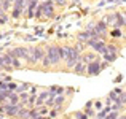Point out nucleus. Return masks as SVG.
Instances as JSON below:
<instances>
[{
	"label": "nucleus",
	"mask_w": 126,
	"mask_h": 119,
	"mask_svg": "<svg viewBox=\"0 0 126 119\" xmlns=\"http://www.w3.org/2000/svg\"><path fill=\"white\" fill-rule=\"evenodd\" d=\"M80 59H81V52L78 51L75 46H69V54H67V57L64 59L65 68H67V70H72V68L75 67V64H77Z\"/></svg>",
	"instance_id": "obj_1"
},
{
	"label": "nucleus",
	"mask_w": 126,
	"mask_h": 119,
	"mask_svg": "<svg viewBox=\"0 0 126 119\" xmlns=\"http://www.w3.org/2000/svg\"><path fill=\"white\" fill-rule=\"evenodd\" d=\"M45 57V51H43L42 46H34V48H29V59L27 64L35 65L38 62H42V59Z\"/></svg>",
	"instance_id": "obj_2"
},
{
	"label": "nucleus",
	"mask_w": 126,
	"mask_h": 119,
	"mask_svg": "<svg viewBox=\"0 0 126 119\" xmlns=\"http://www.w3.org/2000/svg\"><path fill=\"white\" fill-rule=\"evenodd\" d=\"M88 48H93L97 54H105L107 52V43H104L102 38H89L86 43Z\"/></svg>",
	"instance_id": "obj_3"
},
{
	"label": "nucleus",
	"mask_w": 126,
	"mask_h": 119,
	"mask_svg": "<svg viewBox=\"0 0 126 119\" xmlns=\"http://www.w3.org/2000/svg\"><path fill=\"white\" fill-rule=\"evenodd\" d=\"M40 6H42V18L43 19H53L54 18V3H53V0H43L40 2Z\"/></svg>",
	"instance_id": "obj_4"
},
{
	"label": "nucleus",
	"mask_w": 126,
	"mask_h": 119,
	"mask_svg": "<svg viewBox=\"0 0 126 119\" xmlns=\"http://www.w3.org/2000/svg\"><path fill=\"white\" fill-rule=\"evenodd\" d=\"M46 57L49 59V62H51V65H59V62L61 60V57H59V51H58V45H51V46H46V51H45Z\"/></svg>",
	"instance_id": "obj_5"
},
{
	"label": "nucleus",
	"mask_w": 126,
	"mask_h": 119,
	"mask_svg": "<svg viewBox=\"0 0 126 119\" xmlns=\"http://www.w3.org/2000/svg\"><path fill=\"white\" fill-rule=\"evenodd\" d=\"M102 71V62L99 60V59H96V60L89 62L88 65H86V75L88 76H96V75H99Z\"/></svg>",
	"instance_id": "obj_6"
},
{
	"label": "nucleus",
	"mask_w": 126,
	"mask_h": 119,
	"mask_svg": "<svg viewBox=\"0 0 126 119\" xmlns=\"http://www.w3.org/2000/svg\"><path fill=\"white\" fill-rule=\"evenodd\" d=\"M8 52L13 56V57L19 59V60H26V62H27V59H29V48H24V46L13 48V49H10Z\"/></svg>",
	"instance_id": "obj_7"
},
{
	"label": "nucleus",
	"mask_w": 126,
	"mask_h": 119,
	"mask_svg": "<svg viewBox=\"0 0 126 119\" xmlns=\"http://www.w3.org/2000/svg\"><path fill=\"white\" fill-rule=\"evenodd\" d=\"M22 105L18 103V105H11V103H6V110H5V116H10V118H16V114H18L19 108H21Z\"/></svg>",
	"instance_id": "obj_8"
},
{
	"label": "nucleus",
	"mask_w": 126,
	"mask_h": 119,
	"mask_svg": "<svg viewBox=\"0 0 126 119\" xmlns=\"http://www.w3.org/2000/svg\"><path fill=\"white\" fill-rule=\"evenodd\" d=\"M86 65H88V64H85V62L80 59V60L75 64V67L72 68V71L77 73V75H86Z\"/></svg>",
	"instance_id": "obj_9"
},
{
	"label": "nucleus",
	"mask_w": 126,
	"mask_h": 119,
	"mask_svg": "<svg viewBox=\"0 0 126 119\" xmlns=\"http://www.w3.org/2000/svg\"><path fill=\"white\" fill-rule=\"evenodd\" d=\"M107 30H109V25H107V24H105V22L101 19V21H99L97 24H96V34H97L99 37H102V35L107 34Z\"/></svg>",
	"instance_id": "obj_10"
},
{
	"label": "nucleus",
	"mask_w": 126,
	"mask_h": 119,
	"mask_svg": "<svg viewBox=\"0 0 126 119\" xmlns=\"http://www.w3.org/2000/svg\"><path fill=\"white\" fill-rule=\"evenodd\" d=\"M97 59V56L94 54V52H81V60L85 62V64H89V62L96 60Z\"/></svg>",
	"instance_id": "obj_11"
},
{
	"label": "nucleus",
	"mask_w": 126,
	"mask_h": 119,
	"mask_svg": "<svg viewBox=\"0 0 126 119\" xmlns=\"http://www.w3.org/2000/svg\"><path fill=\"white\" fill-rule=\"evenodd\" d=\"M29 111H31V108L21 107L19 111H18V114H16V118H18V119H29Z\"/></svg>",
	"instance_id": "obj_12"
},
{
	"label": "nucleus",
	"mask_w": 126,
	"mask_h": 119,
	"mask_svg": "<svg viewBox=\"0 0 126 119\" xmlns=\"http://www.w3.org/2000/svg\"><path fill=\"white\" fill-rule=\"evenodd\" d=\"M6 103L18 105L19 103V94H16V92H10L8 97H6Z\"/></svg>",
	"instance_id": "obj_13"
},
{
	"label": "nucleus",
	"mask_w": 126,
	"mask_h": 119,
	"mask_svg": "<svg viewBox=\"0 0 126 119\" xmlns=\"http://www.w3.org/2000/svg\"><path fill=\"white\" fill-rule=\"evenodd\" d=\"M32 86L29 84V83H21V84H18V87H16V94H21V92H27L29 89H31Z\"/></svg>",
	"instance_id": "obj_14"
},
{
	"label": "nucleus",
	"mask_w": 126,
	"mask_h": 119,
	"mask_svg": "<svg viewBox=\"0 0 126 119\" xmlns=\"http://www.w3.org/2000/svg\"><path fill=\"white\" fill-rule=\"evenodd\" d=\"M121 92H123V91H121L120 87H117L115 91H112L110 94L107 95V98H109V100H112V102H117V100H118V95H120Z\"/></svg>",
	"instance_id": "obj_15"
},
{
	"label": "nucleus",
	"mask_w": 126,
	"mask_h": 119,
	"mask_svg": "<svg viewBox=\"0 0 126 119\" xmlns=\"http://www.w3.org/2000/svg\"><path fill=\"white\" fill-rule=\"evenodd\" d=\"M48 91H49V94H53V95H61V94H64V87H61V86H51Z\"/></svg>",
	"instance_id": "obj_16"
},
{
	"label": "nucleus",
	"mask_w": 126,
	"mask_h": 119,
	"mask_svg": "<svg viewBox=\"0 0 126 119\" xmlns=\"http://www.w3.org/2000/svg\"><path fill=\"white\" fill-rule=\"evenodd\" d=\"M64 102H65V95L61 94V95H56L54 97V107H64ZM53 107V108H54Z\"/></svg>",
	"instance_id": "obj_17"
},
{
	"label": "nucleus",
	"mask_w": 126,
	"mask_h": 119,
	"mask_svg": "<svg viewBox=\"0 0 126 119\" xmlns=\"http://www.w3.org/2000/svg\"><path fill=\"white\" fill-rule=\"evenodd\" d=\"M54 97H56V95L49 94V95H48V98L45 100V105H46L48 108H53V107H54Z\"/></svg>",
	"instance_id": "obj_18"
},
{
	"label": "nucleus",
	"mask_w": 126,
	"mask_h": 119,
	"mask_svg": "<svg viewBox=\"0 0 126 119\" xmlns=\"http://www.w3.org/2000/svg\"><path fill=\"white\" fill-rule=\"evenodd\" d=\"M102 57L105 59V62H115V59H117V54H112V52H105V54H102Z\"/></svg>",
	"instance_id": "obj_19"
},
{
	"label": "nucleus",
	"mask_w": 126,
	"mask_h": 119,
	"mask_svg": "<svg viewBox=\"0 0 126 119\" xmlns=\"http://www.w3.org/2000/svg\"><path fill=\"white\" fill-rule=\"evenodd\" d=\"M11 5H13V3L8 2V0H0V8L5 10V11H8V10L11 8Z\"/></svg>",
	"instance_id": "obj_20"
},
{
	"label": "nucleus",
	"mask_w": 126,
	"mask_h": 119,
	"mask_svg": "<svg viewBox=\"0 0 126 119\" xmlns=\"http://www.w3.org/2000/svg\"><path fill=\"white\" fill-rule=\"evenodd\" d=\"M49 67H51V62H49V59L46 57V54H45V57L42 59V68L43 70H48Z\"/></svg>",
	"instance_id": "obj_21"
},
{
	"label": "nucleus",
	"mask_w": 126,
	"mask_h": 119,
	"mask_svg": "<svg viewBox=\"0 0 126 119\" xmlns=\"http://www.w3.org/2000/svg\"><path fill=\"white\" fill-rule=\"evenodd\" d=\"M107 52H112V54H117V52H118V46L112 45V43H107Z\"/></svg>",
	"instance_id": "obj_22"
},
{
	"label": "nucleus",
	"mask_w": 126,
	"mask_h": 119,
	"mask_svg": "<svg viewBox=\"0 0 126 119\" xmlns=\"http://www.w3.org/2000/svg\"><path fill=\"white\" fill-rule=\"evenodd\" d=\"M123 107H125V105L118 103V102H115V103H112V105H110L112 111H121V110H123Z\"/></svg>",
	"instance_id": "obj_23"
},
{
	"label": "nucleus",
	"mask_w": 126,
	"mask_h": 119,
	"mask_svg": "<svg viewBox=\"0 0 126 119\" xmlns=\"http://www.w3.org/2000/svg\"><path fill=\"white\" fill-rule=\"evenodd\" d=\"M118 116H120V111H110L104 119H118Z\"/></svg>",
	"instance_id": "obj_24"
},
{
	"label": "nucleus",
	"mask_w": 126,
	"mask_h": 119,
	"mask_svg": "<svg viewBox=\"0 0 126 119\" xmlns=\"http://www.w3.org/2000/svg\"><path fill=\"white\" fill-rule=\"evenodd\" d=\"M118 103H121V105H126V91H123L120 95H118Z\"/></svg>",
	"instance_id": "obj_25"
},
{
	"label": "nucleus",
	"mask_w": 126,
	"mask_h": 119,
	"mask_svg": "<svg viewBox=\"0 0 126 119\" xmlns=\"http://www.w3.org/2000/svg\"><path fill=\"white\" fill-rule=\"evenodd\" d=\"M110 35L113 38H120L121 37V29H112V30H110Z\"/></svg>",
	"instance_id": "obj_26"
},
{
	"label": "nucleus",
	"mask_w": 126,
	"mask_h": 119,
	"mask_svg": "<svg viewBox=\"0 0 126 119\" xmlns=\"http://www.w3.org/2000/svg\"><path fill=\"white\" fill-rule=\"evenodd\" d=\"M75 119H89V118L85 111H77V113H75Z\"/></svg>",
	"instance_id": "obj_27"
},
{
	"label": "nucleus",
	"mask_w": 126,
	"mask_h": 119,
	"mask_svg": "<svg viewBox=\"0 0 126 119\" xmlns=\"http://www.w3.org/2000/svg\"><path fill=\"white\" fill-rule=\"evenodd\" d=\"M16 87H18V83H15V81H10L8 83V91L10 92H15Z\"/></svg>",
	"instance_id": "obj_28"
},
{
	"label": "nucleus",
	"mask_w": 126,
	"mask_h": 119,
	"mask_svg": "<svg viewBox=\"0 0 126 119\" xmlns=\"http://www.w3.org/2000/svg\"><path fill=\"white\" fill-rule=\"evenodd\" d=\"M85 30H86V32H96V24H93V22H89V24H86Z\"/></svg>",
	"instance_id": "obj_29"
},
{
	"label": "nucleus",
	"mask_w": 126,
	"mask_h": 119,
	"mask_svg": "<svg viewBox=\"0 0 126 119\" xmlns=\"http://www.w3.org/2000/svg\"><path fill=\"white\" fill-rule=\"evenodd\" d=\"M85 113L88 114V118H91V119H93V118H96V111L93 110V108H88V110H85Z\"/></svg>",
	"instance_id": "obj_30"
},
{
	"label": "nucleus",
	"mask_w": 126,
	"mask_h": 119,
	"mask_svg": "<svg viewBox=\"0 0 126 119\" xmlns=\"http://www.w3.org/2000/svg\"><path fill=\"white\" fill-rule=\"evenodd\" d=\"M53 3L56 6H65L67 5V0H53Z\"/></svg>",
	"instance_id": "obj_31"
},
{
	"label": "nucleus",
	"mask_w": 126,
	"mask_h": 119,
	"mask_svg": "<svg viewBox=\"0 0 126 119\" xmlns=\"http://www.w3.org/2000/svg\"><path fill=\"white\" fill-rule=\"evenodd\" d=\"M94 108H96V110H102V108H104V105H102V102L101 100H94Z\"/></svg>",
	"instance_id": "obj_32"
},
{
	"label": "nucleus",
	"mask_w": 126,
	"mask_h": 119,
	"mask_svg": "<svg viewBox=\"0 0 126 119\" xmlns=\"http://www.w3.org/2000/svg\"><path fill=\"white\" fill-rule=\"evenodd\" d=\"M93 107H94V100H89V102H86L85 110H88V108H93Z\"/></svg>",
	"instance_id": "obj_33"
},
{
	"label": "nucleus",
	"mask_w": 126,
	"mask_h": 119,
	"mask_svg": "<svg viewBox=\"0 0 126 119\" xmlns=\"http://www.w3.org/2000/svg\"><path fill=\"white\" fill-rule=\"evenodd\" d=\"M5 110H6V102L0 105V114H5Z\"/></svg>",
	"instance_id": "obj_34"
},
{
	"label": "nucleus",
	"mask_w": 126,
	"mask_h": 119,
	"mask_svg": "<svg viewBox=\"0 0 126 119\" xmlns=\"http://www.w3.org/2000/svg\"><path fill=\"white\" fill-rule=\"evenodd\" d=\"M6 65H5V60H3V57H2V54H0V70H3Z\"/></svg>",
	"instance_id": "obj_35"
},
{
	"label": "nucleus",
	"mask_w": 126,
	"mask_h": 119,
	"mask_svg": "<svg viewBox=\"0 0 126 119\" xmlns=\"http://www.w3.org/2000/svg\"><path fill=\"white\" fill-rule=\"evenodd\" d=\"M2 81H5V83H10V81H11V76H10V75H3Z\"/></svg>",
	"instance_id": "obj_36"
},
{
	"label": "nucleus",
	"mask_w": 126,
	"mask_h": 119,
	"mask_svg": "<svg viewBox=\"0 0 126 119\" xmlns=\"http://www.w3.org/2000/svg\"><path fill=\"white\" fill-rule=\"evenodd\" d=\"M72 94H74V89H72V87H67V95H72Z\"/></svg>",
	"instance_id": "obj_37"
},
{
	"label": "nucleus",
	"mask_w": 126,
	"mask_h": 119,
	"mask_svg": "<svg viewBox=\"0 0 126 119\" xmlns=\"http://www.w3.org/2000/svg\"><path fill=\"white\" fill-rule=\"evenodd\" d=\"M75 3H80V0H72V3H70V5H72V6H74V5H75Z\"/></svg>",
	"instance_id": "obj_38"
},
{
	"label": "nucleus",
	"mask_w": 126,
	"mask_h": 119,
	"mask_svg": "<svg viewBox=\"0 0 126 119\" xmlns=\"http://www.w3.org/2000/svg\"><path fill=\"white\" fill-rule=\"evenodd\" d=\"M118 119H126V114H120V116H118Z\"/></svg>",
	"instance_id": "obj_39"
},
{
	"label": "nucleus",
	"mask_w": 126,
	"mask_h": 119,
	"mask_svg": "<svg viewBox=\"0 0 126 119\" xmlns=\"http://www.w3.org/2000/svg\"><path fill=\"white\" fill-rule=\"evenodd\" d=\"M8 2H11V3H15V0H8Z\"/></svg>",
	"instance_id": "obj_40"
},
{
	"label": "nucleus",
	"mask_w": 126,
	"mask_h": 119,
	"mask_svg": "<svg viewBox=\"0 0 126 119\" xmlns=\"http://www.w3.org/2000/svg\"><path fill=\"white\" fill-rule=\"evenodd\" d=\"M123 16H125V21H126V13H125V14H123Z\"/></svg>",
	"instance_id": "obj_41"
},
{
	"label": "nucleus",
	"mask_w": 126,
	"mask_h": 119,
	"mask_svg": "<svg viewBox=\"0 0 126 119\" xmlns=\"http://www.w3.org/2000/svg\"><path fill=\"white\" fill-rule=\"evenodd\" d=\"M93 119H97V118H93Z\"/></svg>",
	"instance_id": "obj_42"
},
{
	"label": "nucleus",
	"mask_w": 126,
	"mask_h": 119,
	"mask_svg": "<svg viewBox=\"0 0 126 119\" xmlns=\"http://www.w3.org/2000/svg\"><path fill=\"white\" fill-rule=\"evenodd\" d=\"M42 2H43V0H42Z\"/></svg>",
	"instance_id": "obj_43"
}]
</instances>
